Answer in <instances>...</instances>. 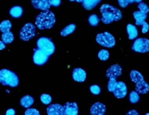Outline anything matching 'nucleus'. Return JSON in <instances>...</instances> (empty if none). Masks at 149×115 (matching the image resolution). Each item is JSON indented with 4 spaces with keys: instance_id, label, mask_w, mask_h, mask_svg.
<instances>
[{
    "instance_id": "obj_14",
    "label": "nucleus",
    "mask_w": 149,
    "mask_h": 115,
    "mask_svg": "<svg viewBox=\"0 0 149 115\" xmlns=\"http://www.w3.org/2000/svg\"><path fill=\"white\" fill-rule=\"evenodd\" d=\"M72 76L74 81L79 83H83L86 79L87 74L84 69L81 68H75L73 70Z\"/></svg>"
},
{
    "instance_id": "obj_20",
    "label": "nucleus",
    "mask_w": 149,
    "mask_h": 115,
    "mask_svg": "<svg viewBox=\"0 0 149 115\" xmlns=\"http://www.w3.org/2000/svg\"><path fill=\"white\" fill-rule=\"evenodd\" d=\"M33 103V98L29 95L24 96L20 99V105L25 108H29L31 107Z\"/></svg>"
},
{
    "instance_id": "obj_34",
    "label": "nucleus",
    "mask_w": 149,
    "mask_h": 115,
    "mask_svg": "<svg viewBox=\"0 0 149 115\" xmlns=\"http://www.w3.org/2000/svg\"><path fill=\"white\" fill-rule=\"evenodd\" d=\"M119 5H120L121 8H126V6L128 5V0H118Z\"/></svg>"
},
{
    "instance_id": "obj_33",
    "label": "nucleus",
    "mask_w": 149,
    "mask_h": 115,
    "mask_svg": "<svg viewBox=\"0 0 149 115\" xmlns=\"http://www.w3.org/2000/svg\"><path fill=\"white\" fill-rule=\"evenodd\" d=\"M25 115H39L40 113L38 110L34 108H28L25 112Z\"/></svg>"
},
{
    "instance_id": "obj_42",
    "label": "nucleus",
    "mask_w": 149,
    "mask_h": 115,
    "mask_svg": "<svg viewBox=\"0 0 149 115\" xmlns=\"http://www.w3.org/2000/svg\"><path fill=\"white\" fill-rule=\"evenodd\" d=\"M75 1L78 3H81V2H82L84 0H75Z\"/></svg>"
},
{
    "instance_id": "obj_2",
    "label": "nucleus",
    "mask_w": 149,
    "mask_h": 115,
    "mask_svg": "<svg viewBox=\"0 0 149 115\" xmlns=\"http://www.w3.org/2000/svg\"><path fill=\"white\" fill-rule=\"evenodd\" d=\"M56 22L54 13L49 10L43 11L37 17L35 21L36 27L39 30L50 29L53 27Z\"/></svg>"
},
{
    "instance_id": "obj_29",
    "label": "nucleus",
    "mask_w": 149,
    "mask_h": 115,
    "mask_svg": "<svg viewBox=\"0 0 149 115\" xmlns=\"http://www.w3.org/2000/svg\"><path fill=\"white\" fill-rule=\"evenodd\" d=\"M40 101L44 105H49L52 101V98L51 96L47 94H42L40 96Z\"/></svg>"
},
{
    "instance_id": "obj_36",
    "label": "nucleus",
    "mask_w": 149,
    "mask_h": 115,
    "mask_svg": "<svg viewBox=\"0 0 149 115\" xmlns=\"http://www.w3.org/2000/svg\"><path fill=\"white\" fill-rule=\"evenodd\" d=\"M61 0H51V5L54 7H58L61 4Z\"/></svg>"
},
{
    "instance_id": "obj_3",
    "label": "nucleus",
    "mask_w": 149,
    "mask_h": 115,
    "mask_svg": "<svg viewBox=\"0 0 149 115\" xmlns=\"http://www.w3.org/2000/svg\"><path fill=\"white\" fill-rule=\"evenodd\" d=\"M0 83L3 86L15 87L19 84V79L13 72L4 69L0 70Z\"/></svg>"
},
{
    "instance_id": "obj_6",
    "label": "nucleus",
    "mask_w": 149,
    "mask_h": 115,
    "mask_svg": "<svg viewBox=\"0 0 149 115\" xmlns=\"http://www.w3.org/2000/svg\"><path fill=\"white\" fill-rule=\"evenodd\" d=\"M36 27L31 23H26L20 32V39L24 41H29L36 35Z\"/></svg>"
},
{
    "instance_id": "obj_4",
    "label": "nucleus",
    "mask_w": 149,
    "mask_h": 115,
    "mask_svg": "<svg viewBox=\"0 0 149 115\" xmlns=\"http://www.w3.org/2000/svg\"><path fill=\"white\" fill-rule=\"evenodd\" d=\"M37 45L39 49L42 50L47 55H51L54 53L55 47L51 39L47 37H40L37 42Z\"/></svg>"
},
{
    "instance_id": "obj_41",
    "label": "nucleus",
    "mask_w": 149,
    "mask_h": 115,
    "mask_svg": "<svg viewBox=\"0 0 149 115\" xmlns=\"http://www.w3.org/2000/svg\"><path fill=\"white\" fill-rule=\"evenodd\" d=\"M141 1H142V0H135V2L136 3H141Z\"/></svg>"
},
{
    "instance_id": "obj_24",
    "label": "nucleus",
    "mask_w": 149,
    "mask_h": 115,
    "mask_svg": "<svg viewBox=\"0 0 149 115\" xmlns=\"http://www.w3.org/2000/svg\"><path fill=\"white\" fill-rule=\"evenodd\" d=\"M76 28V25L74 24H70L68 26H66L65 28H63L60 34L61 36H68V35L71 34V33H72L74 31V30Z\"/></svg>"
},
{
    "instance_id": "obj_10",
    "label": "nucleus",
    "mask_w": 149,
    "mask_h": 115,
    "mask_svg": "<svg viewBox=\"0 0 149 115\" xmlns=\"http://www.w3.org/2000/svg\"><path fill=\"white\" fill-rule=\"evenodd\" d=\"M122 74V68L119 64H114L111 65L107 70L106 77L108 78L117 79Z\"/></svg>"
},
{
    "instance_id": "obj_7",
    "label": "nucleus",
    "mask_w": 149,
    "mask_h": 115,
    "mask_svg": "<svg viewBox=\"0 0 149 115\" xmlns=\"http://www.w3.org/2000/svg\"><path fill=\"white\" fill-rule=\"evenodd\" d=\"M133 50L136 52L145 53L149 50V40L145 38H139L134 42L132 47Z\"/></svg>"
},
{
    "instance_id": "obj_26",
    "label": "nucleus",
    "mask_w": 149,
    "mask_h": 115,
    "mask_svg": "<svg viewBox=\"0 0 149 115\" xmlns=\"http://www.w3.org/2000/svg\"><path fill=\"white\" fill-rule=\"evenodd\" d=\"M88 23L91 26L93 27H95L97 26L99 22V18L96 14H91V15L88 17Z\"/></svg>"
},
{
    "instance_id": "obj_22",
    "label": "nucleus",
    "mask_w": 149,
    "mask_h": 115,
    "mask_svg": "<svg viewBox=\"0 0 149 115\" xmlns=\"http://www.w3.org/2000/svg\"><path fill=\"white\" fill-rule=\"evenodd\" d=\"M23 13V9L19 6H15L12 7L10 10V15L15 18L20 17Z\"/></svg>"
},
{
    "instance_id": "obj_15",
    "label": "nucleus",
    "mask_w": 149,
    "mask_h": 115,
    "mask_svg": "<svg viewBox=\"0 0 149 115\" xmlns=\"http://www.w3.org/2000/svg\"><path fill=\"white\" fill-rule=\"evenodd\" d=\"M106 107L101 103H95L91 106V113L92 115H104L106 113Z\"/></svg>"
},
{
    "instance_id": "obj_30",
    "label": "nucleus",
    "mask_w": 149,
    "mask_h": 115,
    "mask_svg": "<svg viewBox=\"0 0 149 115\" xmlns=\"http://www.w3.org/2000/svg\"><path fill=\"white\" fill-rule=\"evenodd\" d=\"M116 79H113V78H109V81L107 84V89L108 91L109 92H113L114 89L115 87V86L116 84Z\"/></svg>"
},
{
    "instance_id": "obj_21",
    "label": "nucleus",
    "mask_w": 149,
    "mask_h": 115,
    "mask_svg": "<svg viewBox=\"0 0 149 115\" xmlns=\"http://www.w3.org/2000/svg\"><path fill=\"white\" fill-rule=\"evenodd\" d=\"M130 78H131V80L133 82L135 83H137L140 82V81L144 80L142 74L136 70H133L130 72Z\"/></svg>"
},
{
    "instance_id": "obj_35",
    "label": "nucleus",
    "mask_w": 149,
    "mask_h": 115,
    "mask_svg": "<svg viewBox=\"0 0 149 115\" xmlns=\"http://www.w3.org/2000/svg\"><path fill=\"white\" fill-rule=\"evenodd\" d=\"M141 25H142V28H141V32H142L143 33H146L148 31V29H149L148 24L147 23V22L144 21Z\"/></svg>"
},
{
    "instance_id": "obj_8",
    "label": "nucleus",
    "mask_w": 149,
    "mask_h": 115,
    "mask_svg": "<svg viewBox=\"0 0 149 115\" xmlns=\"http://www.w3.org/2000/svg\"><path fill=\"white\" fill-rule=\"evenodd\" d=\"M49 59V55L40 49H37L34 52L33 56V61L34 64L38 65H42L46 64Z\"/></svg>"
},
{
    "instance_id": "obj_1",
    "label": "nucleus",
    "mask_w": 149,
    "mask_h": 115,
    "mask_svg": "<svg viewBox=\"0 0 149 115\" xmlns=\"http://www.w3.org/2000/svg\"><path fill=\"white\" fill-rule=\"evenodd\" d=\"M102 14V21L105 24H109L114 21H119L122 18V13L118 8L109 4H104L100 8Z\"/></svg>"
},
{
    "instance_id": "obj_16",
    "label": "nucleus",
    "mask_w": 149,
    "mask_h": 115,
    "mask_svg": "<svg viewBox=\"0 0 149 115\" xmlns=\"http://www.w3.org/2000/svg\"><path fill=\"white\" fill-rule=\"evenodd\" d=\"M149 90V85L144 80L136 83L135 91L139 94H146Z\"/></svg>"
},
{
    "instance_id": "obj_11",
    "label": "nucleus",
    "mask_w": 149,
    "mask_h": 115,
    "mask_svg": "<svg viewBox=\"0 0 149 115\" xmlns=\"http://www.w3.org/2000/svg\"><path fill=\"white\" fill-rule=\"evenodd\" d=\"M32 6L36 9L46 11L51 6V0H31Z\"/></svg>"
},
{
    "instance_id": "obj_38",
    "label": "nucleus",
    "mask_w": 149,
    "mask_h": 115,
    "mask_svg": "<svg viewBox=\"0 0 149 115\" xmlns=\"http://www.w3.org/2000/svg\"><path fill=\"white\" fill-rule=\"evenodd\" d=\"M127 115H129V114H133V115H139V113L137 112V111H136V110H134V109H133V110H130L129 112L126 114Z\"/></svg>"
},
{
    "instance_id": "obj_17",
    "label": "nucleus",
    "mask_w": 149,
    "mask_h": 115,
    "mask_svg": "<svg viewBox=\"0 0 149 115\" xmlns=\"http://www.w3.org/2000/svg\"><path fill=\"white\" fill-rule=\"evenodd\" d=\"M133 17L135 19V24L136 25H141L147 17L146 13L141 12L140 11H136L133 13Z\"/></svg>"
},
{
    "instance_id": "obj_39",
    "label": "nucleus",
    "mask_w": 149,
    "mask_h": 115,
    "mask_svg": "<svg viewBox=\"0 0 149 115\" xmlns=\"http://www.w3.org/2000/svg\"><path fill=\"white\" fill-rule=\"evenodd\" d=\"M5 47H6L5 43L3 41H0V50H2L4 49H5Z\"/></svg>"
},
{
    "instance_id": "obj_5",
    "label": "nucleus",
    "mask_w": 149,
    "mask_h": 115,
    "mask_svg": "<svg viewBox=\"0 0 149 115\" xmlns=\"http://www.w3.org/2000/svg\"><path fill=\"white\" fill-rule=\"evenodd\" d=\"M96 42L100 45L107 48H112L115 45L116 40L110 33L105 32L99 33L96 36Z\"/></svg>"
},
{
    "instance_id": "obj_27",
    "label": "nucleus",
    "mask_w": 149,
    "mask_h": 115,
    "mask_svg": "<svg viewBox=\"0 0 149 115\" xmlns=\"http://www.w3.org/2000/svg\"><path fill=\"white\" fill-rule=\"evenodd\" d=\"M129 99H130V101L132 103H133V104L136 103L139 101V99H140L139 94L137 92H136L135 91H132L130 93Z\"/></svg>"
},
{
    "instance_id": "obj_12",
    "label": "nucleus",
    "mask_w": 149,
    "mask_h": 115,
    "mask_svg": "<svg viewBox=\"0 0 149 115\" xmlns=\"http://www.w3.org/2000/svg\"><path fill=\"white\" fill-rule=\"evenodd\" d=\"M48 115H64V107L59 104H53L47 107Z\"/></svg>"
},
{
    "instance_id": "obj_37",
    "label": "nucleus",
    "mask_w": 149,
    "mask_h": 115,
    "mask_svg": "<svg viewBox=\"0 0 149 115\" xmlns=\"http://www.w3.org/2000/svg\"><path fill=\"white\" fill-rule=\"evenodd\" d=\"M6 115H15V110L12 108L8 109V110L6 111Z\"/></svg>"
},
{
    "instance_id": "obj_9",
    "label": "nucleus",
    "mask_w": 149,
    "mask_h": 115,
    "mask_svg": "<svg viewBox=\"0 0 149 115\" xmlns=\"http://www.w3.org/2000/svg\"><path fill=\"white\" fill-rule=\"evenodd\" d=\"M113 92L116 98L118 99L123 98L127 94V87L125 83L122 81H119L116 83Z\"/></svg>"
},
{
    "instance_id": "obj_25",
    "label": "nucleus",
    "mask_w": 149,
    "mask_h": 115,
    "mask_svg": "<svg viewBox=\"0 0 149 115\" xmlns=\"http://www.w3.org/2000/svg\"><path fill=\"white\" fill-rule=\"evenodd\" d=\"M12 28V23L9 20H4L0 23V31L2 33L8 32Z\"/></svg>"
},
{
    "instance_id": "obj_31",
    "label": "nucleus",
    "mask_w": 149,
    "mask_h": 115,
    "mask_svg": "<svg viewBox=\"0 0 149 115\" xmlns=\"http://www.w3.org/2000/svg\"><path fill=\"white\" fill-rule=\"evenodd\" d=\"M138 8H139L140 12H143L144 13L147 14V13L149 12L148 6L144 3H139V5H138Z\"/></svg>"
},
{
    "instance_id": "obj_40",
    "label": "nucleus",
    "mask_w": 149,
    "mask_h": 115,
    "mask_svg": "<svg viewBox=\"0 0 149 115\" xmlns=\"http://www.w3.org/2000/svg\"><path fill=\"white\" fill-rule=\"evenodd\" d=\"M128 3H133L135 2V0H128Z\"/></svg>"
},
{
    "instance_id": "obj_28",
    "label": "nucleus",
    "mask_w": 149,
    "mask_h": 115,
    "mask_svg": "<svg viewBox=\"0 0 149 115\" xmlns=\"http://www.w3.org/2000/svg\"><path fill=\"white\" fill-rule=\"evenodd\" d=\"M109 52L106 50H104V49L100 50L98 54L99 59H100V60L103 61H107L108 58H109Z\"/></svg>"
},
{
    "instance_id": "obj_19",
    "label": "nucleus",
    "mask_w": 149,
    "mask_h": 115,
    "mask_svg": "<svg viewBox=\"0 0 149 115\" xmlns=\"http://www.w3.org/2000/svg\"><path fill=\"white\" fill-rule=\"evenodd\" d=\"M126 30L128 34V39L130 40H134L138 36V30L135 26L132 24H128L126 27Z\"/></svg>"
},
{
    "instance_id": "obj_23",
    "label": "nucleus",
    "mask_w": 149,
    "mask_h": 115,
    "mask_svg": "<svg viewBox=\"0 0 149 115\" xmlns=\"http://www.w3.org/2000/svg\"><path fill=\"white\" fill-rule=\"evenodd\" d=\"M1 40L5 44H8L12 43L14 40V36L13 33L10 31L3 33L1 35Z\"/></svg>"
},
{
    "instance_id": "obj_13",
    "label": "nucleus",
    "mask_w": 149,
    "mask_h": 115,
    "mask_svg": "<svg viewBox=\"0 0 149 115\" xmlns=\"http://www.w3.org/2000/svg\"><path fill=\"white\" fill-rule=\"evenodd\" d=\"M63 107H64V115H77L79 113V107L76 103L68 102Z\"/></svg>"
},
{
    "instance_id": "obj_43",
    "label": "nucleus",
    "mask_w": 149,
    "mask_h": 115,
    "mask_svg": "<svg viewBox=\"0 0 149 115\" xmlns=\"http://www.w3.org/2000/svg\"><path fill=\"white\" fill-rule=\"evenodd\" d=\"M70 1H75V0H70Z\"/></svg>"
},
{
    "instance_id": "obj_32",
    "label": "nucleus",
    "mask_w": 149,
    "mask_h": 115,
    "mask_svg": "<svg viewBox=\"0 0 149 115\" xmlns=\"http://www.w3.org/2000/svg\"><path fill=\"white\" fill-rule=\"evenodd\" d=\"M90 91L92 94L97 95L100 92V88L97 85H93L90 87Z\"/></svg>"
},
{
    "instance_id": "obj_18",
    "label": "nucleus",
    "mask_w": 149,
    "mask_h": 115,
    "mask_svg": "<svg viewBox=\"0 0 149 115\" xmlns=\"http://www.w3.org/2000/svg\"><path fill=\"white\" fill-rule=\"evenodd\" d=\"M101 1V0H84L82 5L87 10H91L97 5Z\"/></svg>"
}]
</instances>
